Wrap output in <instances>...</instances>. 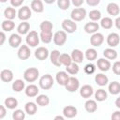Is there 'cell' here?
Listing matches in <instances>:
<instances>
[{
    "mask_svg": "<svg viewBox=\"0 0 120 120\" xmlns=\"http://www.w3.org/2000/svg\"><path fill=\"white\" fill-rule=\"evenodd\" d=\"M23 77H24V79L27 82H34V81H36L38 79V70L37 68H28V69H26L24 71Z\"/></svg>",
    "mask_w": 120,
    "mask_h": 120,
    "instance_id": "1",
    "label": "cell"
},
{
    "mask_svg": "<svg viewBox=\"0 0 120 120\" xmlns=\"http://www.w3.org/2000/svg\"><path fill=\"white\" fill-rule=\"evenodd\" d=\"M53 84V79L51 75L46 74L44 76H42L39 80V85L42 89H50Z\"/></svg>",
    "mask_w": 120,
    "mask_h": 120,
    "instance_id": "2",
    "label": "cell"
},
{
    "mask_svg": "<svg viewBox=\"0 0 120 120\" xmlns=\"http://www.w3.org/2000/svg\"><path fill=\"white\" fill-rule=\"evenodd\" d=\"M85 15H86L85 9L82 8H75L72 10L70 16H71L72 20H74V21H82V19H84Z\"/></svg>",
    "mask_w": 120,
    "mask_h": 120,
    "instance_id": "3",
    "label": "cell"
},
{
    "mask_svg": "<svg viewBox=\"0 0 120 120\" xmlns=\"http://www.w3.org/2000/svg\"><path fill=\"white\" fill-rule=\"evenodd\" d=\"M26 42L28 45H30L31 47H35L38 44L39 42V38H38V35L36 31H31L27 37H26Z\"/></svg>",
    "mask_w": 120,
    "mask_h": 120,
    "instance_id": "4",
    "label": "cell"
},
{
    "mask_svg": "<svg viewBox=\"0 0 120 120\" xmlns=\"http://www.w3.org/2000/svg\"><path fill=\"white\" fill-rule=\"evenodd\" d=\"M67 40V35L64 31H58L54 34L53 37V41L56 45L58 46H62Z\"/></svg>",
    "mask_w": 120,
    "mask_h": 120,
    "instance_id": "5",
    "label": "cell"
},
{
    "mask_svg": "<svg viewBox=\"0 0 120 120\" xmlns=\"http://www.w3.org/2000/svg\"><path fill=\"white\" fill-rule=\"evenodd\" d=\"M67 90L69 92H74L78 89L79 87V81L75 78V77H70L67 82V84L65 85Z\"/></svg>",
    "mask_w": 120,
    "mask_h": 120,
    "instance_id": "6",
    "label": "cell"
},
{
    "mask_svg": "<svg viewBox=\"0 0 120 120\" xmlns=\"http://www.w3.org/2000/svg\"><path fill=\"white\" fill-rule=\"evenodd\" d=\"M62 27L64 30H66L67 32L68 33H73L76 28H77V25L76 23L73 22V21H70V20H65L63 22H62Z\"/></svg>",
    "mask_w": 120,
    "mask_h": 120,
    "instance_id": "7",
    "label": "cell"
},
{
    "mask_svg": "<svg viewBox=\"0 0 120 120\" xmlns=\"http://www.w3.org/2000/svg\"><path fill=\"white\" fill-rule=\"evenodd\" d=\"M119 40H120V38H119V36L116 33H112L107 38V43L111 47L117 46L119 44Z\"/></svg>",
    "mask_w": 120,
    "mask_h": 120,
    "instance_id": "8",
    "label": "cell"
},
{
    "mask_svg": "<svg viewBox=\"0 0 120 120\" xmlns=\"http://www.w3.org/2000/svg\"><path fill=\"white\" fill-rule=\"evenodd\" d=\"M18 56L21 59H22V60L27 59L30 56V50H29V48L26 45H22L21 48L18 51Z\"/></svg>",
    "mask_w": 120,
    "mask_h": 120,
    "instance_id": "9",
    "label": "cell"
},
{
    "mask_svg": "<svg viewBox=\"0 0 120 120\" xmlns=\"http://www.w3.org/2000/svg\"><path fill=\"white\" fill-rule=\"evenodd\" d=\"M18 15H19V18L21 20H27L30 18L31 16V10L28 7H22L20 8L19 12H18Z\"/></svg>",
    "mask_w": 120,
    "mask_h": 120,
    "instance_id": "10",
    "label": "cell"
},
{
    "mask_svg": "<svg viewBox=\"0 0 120 120\" xmlns=\"http://www.w3.org/2000/svg\"><path fill=\"white\" fill-rule=\"evenodd\" d=\"M35 55L38 59L39 60H44L48 57L49 55V52H48V50L44 47H39L38 49L36 50V52H35Z\"/></svg>",
    "mask_w": 120,
    "mask_h": 120,
    "instance_id": "11",
    "label": "cell"
},
{
    "mask_svg": "<svg viewBox=\"0 0 120 120\" xmlns=\"http://www.w3.org/2000/svg\"><path fill=\"white\" fill-rule=\"evenodd\" d=\"M68 79H69L68 75L64 71H60L56 74V81L60 85H66Z\"/></svg>",
    "mask_w": 120,
    "mask_h": 120,
    "instance_id": "12",
    "label": "cell"
},
{
    "mask_svg": "<svg viewBox=\"0 0 120 120\" xmlns=\"http://www.w3.org/2000/svg\"><path fill=\"white\" fill-rule=\"evenodd\" d=\"M103 40H104V38H103L102 34H100V33H96L91 37V44L93 46H97L98 47V46L101 45Z\"/></svg>",
    "mask_w": 120,
    "mask_h": 120,
    "instance_id": "13",
    "label": "cell"
},
{
    "mask_svg": "<svg viewBox=\"0 0 120 120\" xmlns=\"http://www.w3.org/2000/svg\"><path fill=\"white\" fill-rule=\"evenodd\" d=\"M63 113L68 118H72L77 114V110L73 106H67L63 110Z\"/></svg>",
    "mask_w": 120,
    "mask_h": 120,
    "instance_id": "14",
    "label": "cell"
},
{
    "mask_svg": "<svg viewBox=\"0 0 120 120\" xmlns=\"http://www.w3.org/2000/svg\"><path fill=\"white\" fill-rule=\"evenodd\" d=\"M21 41H22V38L17 34H12L10 36V38H9V40H8L10 46L14 47V48L18 47L21 44Z\"/></svg>",
    "mask_w": 120,
    "mask_h": 120,
    "instance_id": "15",
    "label": "cell"
},
{
    "mask_svg": "<svg viewBox=\"0 0 120 120\" xmlns=\"http://www.w3.org/2000/svg\"><path fill=\"white\" fill-rule=\"evenodd\" d=\"M71 58L75 63H81L83 60V53L80 50H73L71 53Z\"/></svg>",
    "mask_w": 120,
    "mask_h": 120,
    "instance_id": "16",
    "label": "cell"
},
{
    "mask_svg": "<svg viewBox=\"0 0 120 120\" xmlns=\"http://www.w3.org/2000/svg\"><path fill=\"white\" fill-rule=\"evenodd\" d=\"M98 68H99L100 70H102V71H107V70H109V68H111V63H110L108 60L101 58V59H98Z\"/></svg>",
    "mask_w": 120,
    "mask_h": 120,
    "instance_id": "17",
    "label": "cell"
},
{
    "mask_svg": "<svg viewBox=\"0 0 120 120\" xmlns=\"http://www.w3.org/2000/svg\"><path fill=\"white\" fill-rule=\"evenodd\" d=\"M107 11L109 14H111L112 16H116L119 14V7L115 3H110L107 6Z\"/></svg>",
    "mask_w": 120,
    "mask_h": 120,
    "instance_id": "18",
    "label": "cell"
},
{
    "mask_svg": "<svg viewBox=\"0 0 120 120\" xmlns=\"http://www.w3.org/2000/svg\"><path fill=\"white\" fill-rule=\"evenodd\" d=\"M80 94L83 98H89L93 94V88L90 85H83L80 90Z\"/></svg>",
    "mask_w": 120,
    "mask_h": 120,
    "instance_id": "19",
    "label": "cell"
},
{
    "mask_svg": "<svg viewBox=\"0 0 120 120\" xmlns=\"http://www.w3.org/2000/svg\"><path fill=\"white\" fill-rule=\"evenodd\" d=\"M38 87H37L36 85H34V84L28 85V86L26 87V89H25V94H26V96H28V97H35V96L38 95Z\"/></svg>",
    "mask_w": 120,
    "mask_h": 120,
    "instance_id": "20",
    "label": "cell"
},
{
    "mask_svg": "<svg viewBox=\"0 0 120 120\" xmlns=\"http://www.w3.org/2000/svg\"><path fill=\"white\" fill-rule=\"evenodd\" d=\"M31 8L36 12H42L43 11V4L40 0H33L31 4Z\"/></svg>",
    "mask_w": 120,
    "mask_h": 120,
    "instance_id": "21",
    "label": "cell"
},
{
    "mask_svg": "<svg viewBox=\"0 0 120 120\" xmlns=\"http://www.w3.org/2000/svg\"><path fill=\"white\" fill-rule=\"evenodd\" d=\"M95 81H96V82H97L98 85L103 86V85L107 84V82H108V78H107L106 75L100 73V74L96 75V77H95Z\"/></svg>",
    "mask_w": 120,
    "mask_h": 120,
    "instance_id": "22",
    "label": "cell"
},
{
    "mask_svg": "<svg viewBox=\"0 0 120 120\" xmlns=\"http://www.w3.org/2000/svg\"><path fill=\"white\" fill-rule=\"evenodd\" d=\"M1 79L4 82H10L13 79V74L9 69H4L1 72Z\"/></svg>",
    "mask_w": 120,
    "mask_h": 120,
    "instance_id": "23",
    "label": "cell"
},
{
    "mask_svg": "<svg viewBox=\"0 0 120 120\" xmlns=\"http://www.w3.org/2000/svg\"><path fill=\"white\" fill-rule=\"evenodd\" d=\"M98 24L97 22H87L84 26V30L87 33H95L97 30H98Z\"/></svg>",
    "mask_w": 120,
    "mask_h": 120,
    "instance_id": "24",
    "label": "cell"
},
{
    "mask_svg": "<svg viewBox=\"0 0 120 120\" xmlns=\"http://www.w3.org/2000/svg\"><path fill=\"white\" fill-rule=\"evenodd\" d=\"M59 56H60V52L57 50H54L51 52V61L53 65H55V66L61 65V63L59 62Z\"/></svg>",
    "mask_w": 120,
    "mask_h": 120,
    "instance_id": "25",
    "label": "cell"
},
{
    "mask_svg": "<svg viewBox=\"0 0 120 120\" xmlns=\"http://www.w3.org/2000/svg\"><path fill=\"white\" fill-rule=\"evenodd\" d=\"M109 91L112 95H116L120 92V83L117 82H112L109 85Z\"/></svg>",
    "mask_w": 120,
    "mask_h": 120,
    "instance_id": "26",
    "label": "cell"
},
{
    "mask_svg": "<svg viewBox=\"0 0 120 120\" xmlns=\"http://www.w3.org/2000/svg\"><path fill=\"white\" fill-rule=\"evenodd\" d=\"M52 31H41L40 33V38H41V40L45 43H49L51 42L52 40Z\"/></svg>",
    "mask_w": 120,
    "mask_h": 120,
    "instance_id": "27",
    "label": "cell"
},
{
    "mask_svg": "<svg viewBox=\"0 0 120 120\" xmlns=\"http://www.w3.org/2000/svg\"><path fill=\"white\" fill-rule=\"evenodd\" d=\"M59 62L62 65H65L67 67V66H68L71 63V57L68 54H67V53L60 54V56H59Z\"/></svg>",
    "mask_w": 120,
    "mask_h": 120,
    "instance_id": "28",
    "label": "cell"
},
{
    "mask_svg": "<svg viewBox=\"0 0 120 120\" xmlns=\"http://www.w3.org/2000/svg\"><path fill=\"white\" fill-rule=\"evenodd\" d=\"M29 27H30V25H29L28 22H21V23L19 24V26H18V32H19L20 34H22V35L26 34V33L28 32V30H29Z\"/></svg>",
    "mask_w": 120,
    "mask_h": 120,
    "instance_id": "29",
    "label": "cell"
},
{
    "mask_svg": "<svg viewBox=\"0 0 120 120\" xmlns=\"http://www.w3.org/2000/svg\"><path fill=\"white\" fill-rule=\"evenodd\" d=\"M95 98L98 101H103L107 98V93L103 89H98L95 94Z\"/></svg>",
    "mask_w": 120,
    "mask_h": 120,
    "instance_id": "30",
    "label": "cell"
},
{
    "mask_svg": "<svg viewBox=\"0 0 120 120\" xmlns=\"http://www.w3.org/2000/svg\"><path fill=\"white\" fill-rule=\"evenodd\" d=\"M5 105L8 108V109H14L17 105H18V101L16 98H8L5 100Z\"/></svg>",
    "mask_w": 120,
    "mask_h": 120,
    "instance_id": "31",
    "label": "cell"
},
{
    "mask_svg": "<svg viewBox=\"0 0 120 120\" xmlns=\"http://www.w3.org/2000/svg\"><path fill=\"white\" fill-rule=\"evenodd\" d=\"M85 109H86V111L87 112H95L96 110H97V103H96V101H94V100H87L86 102H85Z\"/></svg>",
    "mask_w": 120,
    "mask_h": 120,
    "instance_id": "32",
    "label": "cell"
},
{
    "mask_svg": "<svg viewBox=\"0 0 120 120\" xmlns=\"http://www.w3.org/2000/svg\"><path fill=\"white\" fill-rule=\"evenodd\" d=\"M103 54L108 59H115L117 56V52L112 49H106L103 52Z\"/></svg>",
    "mask_w": 120,
    "mask_h": 120,
    "instance_id": "33",
    "label": "cell"
},
{
    "mask_svg": "<svg viewBox=\"0 0 120 120\" xmlns=\"http://www.w3.org/2000/svg\"><path fill=\"white\" fill-rule=\"evenodd\" d=\"M49 102H50L49 98L45 95H40L37 98V103L40 106H46L49 104Z\"/></svg>",
    "mask_w": 120,
    "mask_h": 120,
    "instance_id": "34",
    "label": "cell"
},
{
    "mask_svg": "<svg viewBox=\"0 0 120 120\" xmlns=\"http://www.w3.org/2000/svg\"><path fill=\"white\" fill-rule=\"evenodd\" d=\"M4 15L5 17H7L8 19L11 20L13 18H15V15H16V10L13 8H10V7H8L6 9H5V12H4Z\"/></svg>",
    "mask_w": 120,
    "mask_h": 120,
    "instance_id": "35",
    "label": "cell"
},
{
    "mask_svg": "<svg viewBox=\"0 0 120 120\" xmlns=\"http://www.w3.org/2000/svg\"><path fill=\"white\" fill-rule=\"evenodd\" d=\"M12 88H13L14 91L20 92V91H22V90L24 88V82H23L22 80H17V81H15V82H13Z\"/></svg>",
    "mask_w": 120,
    "mask_h": 120,
    "instance_id": "36",
    "label": "cell"
},
{
    "mask_svg": "<svg viewBox=\"0 0 120 120\" xmlns=\"http://www.w3.org/2000/svg\"><path fill=\"white\" fill-rule=\"evenodd\" d=\"M25 111L28 114H34L37 112V105H35V103L33 102H28L25 105Z\"/></svg>",
    "mask_w": 120,
    "mask_h": 120,
    "instance_id": "37",
    "label": "cell"
},
{
    "mask_svg": "<svg viewBox=\"0 0 120 120\" xmlns=\"http://www.w3.org/2000/svg\"><path fill=\"white\" fill-rule=\"evenodd\" d=\"M15 26V23L12 21H4L2 22V28L5 31H11Z\"/></svg>",
    "mask_w": 120,
    "mask_h": 120,
    "instance_id": "38",
    "label": "cell"
},
{
    "mask_svg": "<svg viewBox=\"0 0 120 120\" xmlns=\"http://www.w3.org/2000/svg\"><path fill=\"white\" fill-rule=\"evenodd\" d=\"M67 71L68 72V73H70V74H76L78 71H79V67H78V65L74 62V63H70L68 66H67Z\"/></svg>",
    "mask_w": 120,
    "mask_h": 120,
    "instance_id": "39",
    "label": "cell"
},
{
    "mask_svg": "<svg viewBox=\"0 0 120 120\" xmlns=\"http://www.w3.org/2000/svg\"><path fill=\"white\" fill-rule=\"evenodd\" d=\"M100 23H101V26L103 28H105V29H109V28H111L112 26V21L110 18H108V17L103 18L101 20V22Z\"/></svg>",
    "mask_w": 120,
    "mask_h": 120,
    "instance_id": "40",
    "label": "cell"
},
{
    "mask_svg": "<svg viewBox=\"0 0 120 120\" xmlns=\"http://www.w3.org/2000/svg\"><path fill=\"white\" fill-rule=\"evenodd\" d=\"M52 24L49 21H44L40 24V30L41 31H52Z\"/></svg>",
    "mask_w": 120,
    "mask_h": 120,
    "instance_id": "41",
    "label": "cell"
},
{
    "mask_svg": "<svg viewBox=\"0 0 120 120\" xmlns=\"http://www.w3.org/2000/svg\"><path fill=\"white\" fill-rule=\"evenodd\" d=\"M85 56L88 60H94L97 58V51L95 49H88L85 52Z\"/></svg>",
    "mask_w": 120,
    "mask_h": 120,
    "instance_id": "42",
    "label": "cell"
},
{
    "mask_svg": "<svg viewBox=\"0 0 120 120\" xmlns=\"http://www.w3.org/2000/svg\"><path fill=\"white\" fill-rule=\"evenodd\" d=\"M12 117H13L14 120H22V119H24L25 114L22 110H17V111H15L13 112Z\"/></svg>",
    "mask_w": 120,
    "mask_h": 120,
    "instance_id": "43",
    "label": "cell"
},
{
    "mask_svg": "<svg viewBox=\"0 0 120 120\" xmlns=\"http://www.w3.org/2000/svg\"><path fill=\"white\" fill-rule=\"evenodd\" d=\"M100 17H101V14L98 10L95 9V10L90 11V13H89V18L93 21H98V19H100Z\"/></svg>",
    "mask_w": 120,
    "mask_h": 120,
    "instance_id": "44",
    "label": "cell"
},
{
    "mask_svg": "<svg viewBox=\"0 0 120 120\" xmlns=\"http://www.w3.org/2000/svg\"><path fill=\"white\" fill-rule=\"evenodd\" d=\"M58 7L65 10L69 7V0H58Z\"/></svg>",
    "mask_w": 120,
    "mask_h": 120,
    "instance_id": "45",
    "label": "cell"
},
{
    "mask_svg": "<svg viewBox=\"0 0 120 120\" xmlns=\"http://www.w3.org/2000/svg\"><path fill=\"white\" fill-rule=\"evenodd\" d=\"M95 69H96V68H95V66H94L93 64H88V65H86L85 68H84V71H85L87 74L93 73V72L95 71Z\"/></svg>",
    "mask_w": 120,
    "mask_h": 120,
    "instance_id": "46",
    "label": "cell"
},
{
    "mask_svg": "<svg viewBox=\"0 0 120 120\" xmlns=\"http://www.w3.org/2000/svg\"><path fill=\"white\" fill-rule=\"evenodd\" d=\"M112 70H113V72L115 73V74H117V75H120V62H115L114 64H113V66H112Z\"/></svg>",
    "mask_w": 120,
    "mask_h": 120,
    "instance_id": "47",
    "label": "cell"
},
{
    "mask_svg": "<svg viewBox=\"0 0 120 120\" xmlns=\"http://www.w3.org/2000/svg\"><path fill=\"white\" fill-rule=\"evenodd\" d=\"M24 0H10V3L13 7H19L22 5V3L23 2Z\"/></svg>",
    "mask_w": 120,
    "mask_h": 120,
    "instance_id": "48",
    "label": "cell"
},
{
    "mask_svg": "<svg viewBox=\"0 0 120 120\" xmlns=\"http://www.w3.org/2000/svg\"><path fill=\"white\" fill-rule=\"evenodd\" d=\"M99 1H100V0H86L87 4H88L89 6H92V7L97 6V5L99 3Z\"/></svg>",
    "mask_w": 120,
    "mask_h": 120,
    "instance_id": "49",
    "label": "cell"
},
{
    "mask_svg": "<svg viewBox=\"0 0 120 120\" xmlns=\"http://www.w3.org/2000/svg\"><path fill=\"white\" fill-rule=\"evenodd\" d=\"M112 120H120V112H114L112 115Z\"/></svg>",
    "mask_w": 120,
    "mask_h": 120,
    "instance_id": "50",
    "label": "cell"
},
{
    "mask_svg": "<svg viewBox=\"0 0 120 120\" xmlns=\"http://www.w3.org/2000/svg\"><path fill=\"white\" fill-rule=\"evenodd\" d=\"M83 1H84V0H72V3H73L74 6H76V7H80V6L83 3Z\"/></svg>",
    "mask_w": 120,
    "mask_h": 120,
    "instance_id": "51",
    "label": "cell"
},
{
    "mask_svg": "<svg viewBox=\"0 0 120 120\" xmlns=\"http://www.w3.org/2000/svg\"><path fill=\"white\" fill-rule=\"evenodd\" d=\"M6 114V110L4 108V106H0V118H3Z\"/></svg>",
    "mask_w": 120,
    "mask_h": 120,
    "instance_id": "52",
    "label": "cell"
},
{
    "mask_svg": "<svg viewBox=\"0 0 120 120\" xmlns=\"http://www.w3.org/2000/svg\"><path fill=\"white\" fill-rule=\"evenodd\" d=\"M115 25L118 29H120V17H118L116 20H115Z\"/></svg>",
    "mask_w": 120,
    "mask_h": 120,
    "instance_id": "53",
    "label": "cell"
},
{
    "mask_svg": "<svg viewBox=\"0 0 120 120\" xmlns=\"http://www.w3.org/2000/svg\"><path fill=\"white\" fill-rule=\"evenodd\" d=\"M115 105H116L118 108H120V97L115 100Z\"/></svg>",
    "mask_w": 120,
    "mask_h": 120,
    "instance_id": "54",
    "label": "cell"
},
{
    "mask_svg": "<svg viewBox=\"0 0 120 120\" xmlns=\"http://www.w3.org/2000/svg\"><path fill=\"white\" fill-rule=\"evenodd\" d=\"M1 37H2V38H1V44H3V43H4V40H5V34H4L3 32L1 33Z\"/></svg>",
    "mask_w": 120,
    "mask_h": 120,
    "instance_id": "55",
    "label": "cell"
},
{
    "mask_svg": "<svg viewBox=\"0 0 120 120\" xmlns=\"http://www.w3.org/2000/svg\"><path fill=\"white\" fill-rule=\"evenodd\" d=\"M44 1H45L47 4H52V3H53L55 0H44Z\"/></svg>",
    "mask_w": 120,
    "mask_h": 120,
    "instance_id": "56",
    "label": "cell"
},
{
    "mask_svg": "<svg viewBox=\"0 0 120 120\" xmlns=\"http://www.w3.org/2000/svg\"><path fill=\"white\" fill-rule=\"evenodd\" d=\"M55 119H60V120H63L64 118H63L62 116H56V117H55Z\"/></svg>",
    "mask_w": 120,
    "mask_h": 120,
    "instance_id": "57",
    "label": "cell"
},
{
    "mask_svg": "<svg viewBox=\"0 0 120 120\" xmlns=\"http://www.w3.org/2000/svg\"><path fill=\"white\" fill-rule=\"evenodd\" d=\"M0 1H1V2H6L7 0H0Z\"/></svg>",
    "mask_w": 120,
    "mask_h": 120,
    "instance_id": "58",
    "label": "cell"
}]
</instances>
